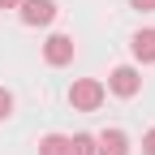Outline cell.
Here are the masks:
<instances>
[{
  "mask_svg": "<svg viewBox=\"0 0 155 155\" xmlns=\"http://www.w3.org/2000/svg\"><path fill=\"white\" fill-rule=\"evenodd\" d=\"M69 104L78 112H95L104 104V82H95V78H78V82L69 86Z\"/></svg>",
  "mask_w": 155,
  "mask_h": 155,
  "instance_id": "cell-1",
  "label": "cell"
},
{
  "mask_svg": "<svg viewBox=\"0 0 155 155\" xmlns=\"http://www.w3.org/2000/svg\"><path fill=\"white\" fill-rule=\"evenodd\" d=\"M108 91H112V95H121V99H134V95L142 91V78H138V69H129V65L112 69V78H108Z\"/></svg>",
  "mask_w": 155,
  "mask_h": 155,
  "instance_id": "cell-2",
  "label": "cell"
},
{
  "mask_svg": "<svg viewBox=\"0 0 155 155\" xmlns=\"http://www.w3.org/2000/svg\"><path fill=\"white\" fill-rule=\"evenodd\" d=\"M43 61L56 65V69L69 65V61H73V39H69V35H52L48 43H43Z\"/></svg>",
  "mask_w": 155,
  "mask_h": 155,
  "instance_id": "cell-3",
  "label": "cell"
},
{
  "mask_svg": "<svg viewBox=\"0 0 155 155\" xmlns=\"http://www.w3.org/2000/svg\"><path fill=\"white\" fill-rule=\"evenodd\" d=\"M17 9H22V22L26 26H48L52 17H56V5H52V0H22Z\"/></svg>",
  "mask_w": 155,
  "mask_h": 155,
  "instance_id": "cell-4",
  "label": "cell"
},
{
  "mask_svg": "<svg viewBox=\"0 0 155 155\" xmlns=\"http://www.w3.org/2000/svg\"><path fill=\"white\" fill-rule=\"evenodd\" d=\"M95 155H129L125 129H104L99 138H95Z\"/></svg>",
  "mask_w": 155,
  "mask_h": 155,
  "instance_id": "cell-5",
  "label": "cell"
},
{
  "mask_svg": "<svg viewBox=\"0 0 155 155\" xmlns=\"http://www.w3.org/2000/svg\"><path fill=\"white\" fill-rule=\"evenodd\" d=\"M129 48H134V56H138L142 65H151V61H155V30H138Z\"/></svg>",
  "mask_w": 155,
  "mask_h": 155,
  "instance_id": "cell-6",
  "label": "cell"
},
{
  "mask_svg": "<svg viewBox=\"0 0 155 155\" xmlns=\"http://www.w3.org/2000/svg\"><path fill=\"white\" fill-rule=\"evenodd\" d=\"M39 155H69V138H65V134H48V138H39Z\"/></svg>",
  "mask_w": 155,
  "mask_h": 155,
  "instance_id": "cell-7",
  "label": "cell"
},
{
  "mask_svg": "<svg viewBox=\"0 0 155 155\" xmlns=\"http://www.w3.org/2000/svg\"><path fill=\"white\" fill-rule=\"evenodd\" d=\"M69 155H95V138L91 134H73L69 138Z\"/></svg>",
  "mask_w": 155,
  "mask_h": 155,
  "instance_id": "cell-8",
  "label": "cell"
},
{
  "mask_svg": "<svg viewBox=\"0 0 155 155\" xmlns=\"http://www.w3.org/2000/svg\"><path fill=\"white\" fill-rule=\"evenodd\" d=\"M9 112H13V95H9L5 86H0V121H5V116H9Z\"/></svg>",
  "mask_w": 155,
  "mask_h": 155,
  "instance_id": "cell-9",
  "label": "cell"
},
{
  "mask_svg": "<svg viewBox=\"0 0 155 155\" xmlns=\"http://www.w3.org/2000/svg\"><path fill=\"white\" fill-rule=\"evenodd\" d=\"M142 155H155V129H147V138H142Z\"/></svg>",
  "mask_w": 155,
  "mask_h": 155,
  "instance_id": "cell-10",
  "label": "cell"
},
{
  "mask_svg": "<svg viewBox=\"0 0 155 155\" xmlns=\"http://www.w3.org/2000/svg\"><path fill=\"white\" fill-rule=\"evenodd\" d=\"M129 5L138 9V13H155V0H129Z\"/></svg>",
  "mask_w": 155,
  "mask_h": 155,
  "instance_id": "cell-11",
  "label": "cell"
},
{
  "mask_svg": "<svg viewBox=\"0 0 155 155\" xmlns=\"http://www.w3.org/2000/svg\"><path fill=\"white\" fill-rule=\"evenodd\" d=\"M17 5H22V0H0V9H17Z\"/></svg>",
  "mask_w": 155,
  "mask_h": 155,
  "instance_id": "cell-12",
  "label": "cell"
}]
</instances>
